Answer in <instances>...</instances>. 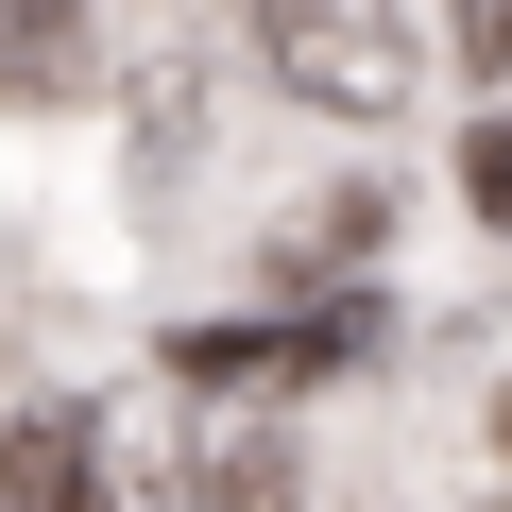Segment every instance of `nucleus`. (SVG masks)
<instances>
[{
  "mask_svg": "<svg viewBox=\"0 0 512 512\" xmlns=\"http://www.w3.org/2000/svg\"><path fill=\"white\" fill-rule=\"evenodd\" d=\"M256 52H274V86L325 103V120H410L427 103V35L393 0H256Z\"/></svg>",
  "mask_w": 512,
  "mask_h": 512,
  "instance_id": "1",
  "label": "nucleus"
},
{
  "mask_svg": "<svg viewBox=\"0 0 512 512\" xmlns=\"http://www.w3.org/2000/svg\"><path fill=\"white\" fill-rule=\"evenodd\" d=\"M0 512H120L103 410H18V427H0Z\"/></svg>",
  "mask_w": 512,
  "mask_h": 512,
  "instance_id": "2",
  "label": "nucleus"
},
{
  "mask_svg": "<svg viewBox=\"0 0 512 512\" xmlns=\"http://www.w3.org/2000/svg\"><path fill=\"white\" fill-rule=\"evenodd\" d=\"M325 359H342V325H205V342H171L188 393H274V376H325Z\"/></svg>",
  "mask_w": 512,
  "mask_h": 512,
  "instance_id": "3",
  "label": "nucleus"
},
{
  "mask_svg": "<svg viewBox=\"0 0 512 512\" xmlns=\"http://www.w3.org/2000/svg\"><path fill=\"white\" fill-rule=\"evenodd\" d=\"M69 18H86V0H0V86H52L69 69Z\"/></svg>",
  "mask_w": 512,
  "mask_h": 512,
  "instance_id": "4",
  "label": "nucleus"
},
{
  "mask_svg": "<svg viewBox=\"0 0 512 512\" xmlns=\"http://www.w3.org/2000/svg\"><path fill=\"white\" fill-rule=\"evenodd\" d=\"M376 222H393L376 188H342V205H308V222H291V274H325V256H376Z\"/></svg>",
  "mask_w": 512,
  "mask_h": 512,
  "instance_id": "5",
  "label": "nucleus"
},
{
  "mask_svg": "<svg viewBox=\"0 0 512 512\" xmlns=\"http://www.w3.org/2000/svg\"><path fill=\"white\" fill-rule=\"evenodd\" d=\"M205 512H291V461H274V444H222V461H205Z\"/></svg>",
  "mask_w": 512,
  "mask_h": 512,
  "instance_id": "6",
  "label": "nucleus"
},
{
  "mask_svg": "<svg viewBox=\"0 0 512 512\" xmlns=\"http://www.w3.org/2000/svg\"><path fill=\"white\" fill-rule=\"evenodd\" d=\"M461 69H478V86H512V0H461Z\"/></svg>",
  "mask_w": 512,
  "mask_h": 512,
  "instance_id": "7",
  "label": "nucleus"
},
{
  "mask_svg": "<svg viewBox=\"0 0 512 512\" xmlns=\"http://www.w3.org/2000/svg\"><path fill=\"white\" fill-rule=\"evenodd\" d=\"M478 205H495V222H512V120H495V137H478Z\"/></svg>",
  "mask_w": 512,
  "mask_h": 512,
  "instance_id": "8",
  "label": "nucleus"
},
{
  "mask_svg": "<svg viewBox=\"0 0 512 512\" xmlns=\"http://www.w3.org/2000/svg\"><path fill=\"white\" fill-rule=\"evenodd\" d=\"M495 444H512V410H495Z\"/></svg>",
  "mask_w": 512,
  "mask_h": 512,
  "instance_id": "9",
  "label": "nucleus"
},
{
  "mask_svg": "<svg viewBox=\"0 0 512 512\" xmlns=\"http://www.w3.org/2000/svg\"><path fill=\"white\" fill-rule=\"evenodd\" d=\"M495 512H512V495H495Z\"/></svg>",
  "mask_w": 512,
  "mask_h": 512,
  "instance_id": "10",
  "label": "nucleus"
}]
</instances>
